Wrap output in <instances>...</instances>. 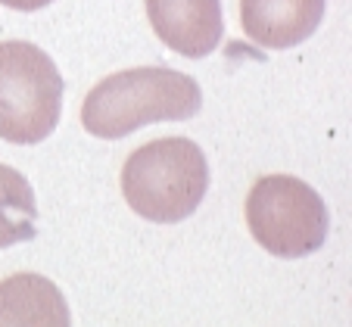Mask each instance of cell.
I'll return each mask as SVG.
<instances>
[{
  "instance_id": "1",
  "label": "cell",
  "mask_w": 352,
  "mask_h": 327,
  "mask_svg": "<svg viewBox=\"0 0 352 327\" xmlns=\"http://www.w3.org/2000/svg\"><path fill=\"white\" fill-rule=\"evenodd\" d=\"M203 109V91L190 75L166 66L125 69L91 87L81 125L103 140L128 137L153 122H187Z\"/></svg>"
},
{
  "instance_id": "2",
  "label": "cell",
  "mask_w": 352,
  "mask_h": 327,
  "mask_svg": "<svg viewBox=\"0 0 352 327\" xmlns=\"http://www.w3.org/2000/svg\"><path fill=\"white\" fill-rule=\"evenodd\" d=\"M209 190L206 153L190 137H160L128 156L122 168L125 203L146 221L175 225L197 212Z\"/></svg>"
},
{
  "instance_id": "3",
  "label": "cell",
  "mask_w": 352,
  "mask_h": 327,
  "mask_svg": "<svg viewBox=\"0 0 352 327\" xmlns=\"http://www.w3.org/2000/svg\"><path fill=\"white\" fill-rule=\"evenodd\" d=\"M63 113V75L56 63L28 41L0 44V137L41 144Z\"/></svg>"
},
{
  "instance_id": "4",
  "label": "cell",
  "mask_w": 352,
  "mask_h": 327,
  "mask_svg": "<svg viewBox=\"0 0 352 327\" xmlns=\"http://www.w3.org/2000/svg\"><path fill=\"white\" fill-rule=\"evenodd\" d=\"M246 225L265 253L278 259H302L324 247L331 212L306 181L265 174L246 196Z\"/></svg>"
},
{
  "instance_id": "5",
  "label": "cell",
  "mask_w": 352,
  "mask_h": 327,
  "mask_svg": "<svg viewBox=\"0 0 352 327\" xmlns=\"http://www.w3.org/2000/svg\"><path fill=\"white\" fill-rule=\"evenodd\" d=\"M146 19L162 44L187 60L209 56L225 34L221 0H146Z\"/></svg>"
},
{
  "instance_id": "6",
  "label": "cell",
  "mask_w": 352,
  "mask_h": 327,
  "mask_svg": "<svg viewBox=\"0 0 352 327\" xmlns=\"http://www.w3.org/2000/svg\"><path fill=\"white\" fill-rule=\"evenodd\" d=\"M324 19V0H240L243 34L268 50L309 41Z\"/></svg>"
},
{
  "instance_id": "7",
  "label": "cell",
  "mask_w": 352,
  "mask_h": 327,
  "mask_svg": "<svg viewBox=\"0 0 352 327\" xmlns=\"http://www.w3.org/2000/svg\"><path fill=\"white\" fill-rule=\"evenodd\" d=\"M0 327H72V315L54 280L22 271L0 280Z\"/></svg>"
},
{
  "instance_id": "8",
  "label": "cell",
  "mask_w": 352,
  "mask_h": 327,
  "mask_svg": "<svg viewBox=\"0 0 352 327\" xmlns=\"http://www.w3.org/2000/svg\"><path fill=\"white\" fill-rule=\"evenodd\" d=\"M38 234V200L22 172L0 166V249L28 243Z\"/></svg>"
},
{
  "instance_id": "9",
  "label": "cell",
  "mask_w": 352,
  "mask_h": 327,
  "mask_svg": "<svg viewBox=\"0 0 352 327\" xmlns=\"http://www.w3.org/2000/svg\"><path fill=\"white\" fill-rule=\"evenodd\" d=\"M3 7H10V10H22V13H34V10H44V7H50L54 0H0Z\"/></svg>"
}]
</instances>
